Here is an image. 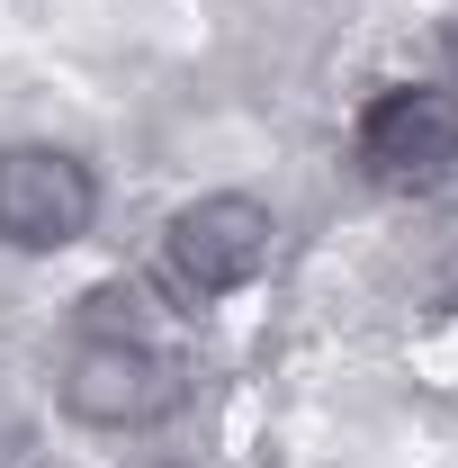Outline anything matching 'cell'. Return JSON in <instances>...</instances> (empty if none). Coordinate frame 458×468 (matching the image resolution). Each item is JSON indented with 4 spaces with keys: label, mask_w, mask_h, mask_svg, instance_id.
<instances>
[{
    "label": "cell",
    "mask_w": 458,
    "mask_h": 468,
    "mask_svg": "<svg viewBox=\"0 0 458 468\" xmlns=\"http://www.w3.org/2000/svg\"><path fill=\"white\" fill-rule=\"evenodd\" d=\"M63 414L90 423V432H153L189 406V369L144 334H81L55 369Z\"/></svg>",
    "instance_id": "6da1fadb"
},
{
    "label": "cell",
    "mask_w": 458,
    "mask_h": 468,
    "mask_svg": "<svg viewBox=\"0 0 458 468\" xmlns=\"http://www.w3.org/2000/svg\"><path fill=\"white\" fill-rule=\"evenodd\" d=\"M279 252V226L261 198L243 189H216V198H189L172 226H162V289L180 306H216V297L252 289Z\"/></svg>",
    "instance_id": "7a4b0ae2"
},
{
    "label": "cell",
    "mask_w": 458,
    "mask_h": 468,
    "mask_svg": "<svg viewBox=\"0 0 458 468\" xmlns=\"http://www.w3.org/2000/svg\"><path fill=\"white\" fill-rule=\"evenodd\" d=\"M99 217V180L63 144H0V243L18 252H63Z\"/></svg>",
    "instance_id": "3957f363"
},
{
    "label": "cell",
    "mask_w": 458,
    "mask_h": 468,
    "mask_svg": "<svg viewBox=\"0 0 458 468\" xmlns=\"http://www.w3.org/2000/svg\"><path fill=\"white\" fill-rule=\"evenodd\" d=\"M359 163L387 189H441V180H458V90H432V81L378 90L369 117H359Z\"/></svg>",
    "instance_id": "277c9868"
},
{
    "label": "cell",
    "mask_w": 458,
    "mask_h": 468,
    "mask_svg": "<svg viewBox=\"0 0 458 468\" xmlns=\"http://www.w3.org/2000/svg\"><path fill=\"white\" fill-rule=\"evenodd\" d=\"M450 72H458V18H450Z\"/></svg>",
    "instance_id": "5b68a950"
}]
</instances>
